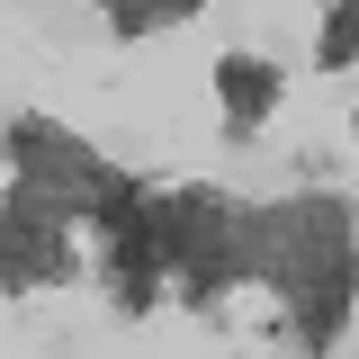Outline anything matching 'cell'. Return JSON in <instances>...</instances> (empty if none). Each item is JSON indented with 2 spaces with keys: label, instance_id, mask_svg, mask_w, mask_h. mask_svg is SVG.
I'll return each mask as SVG.
<instances>
[{
  "label": "cell",
  "instance_id": "obj_4",
  "mask_svg": "<svg viewBox=\"0 0 359 359\" xmlns=\"http://www.w3.org/2000/svg\"><path fill=\"white\" fill-rule=\"evenodd\" d=\"M216 90H224V126H233V135L269 126V108H278V72H269L261 54H224V63H216Z\"/></svg>",
  "mask_w": 359,
  "mask_h": 359
},
{
  "label": "cell",
  "instance_id": "obj_6",
  "mask_svg": "<svg viewBox=\"0 0 359 359\" xmlns=\"http://www.w3.org/2000/svg\"><path fill=\"white\" fill-rule=\"evenodd\" d=\"M351 36H359V18H351V9H332V18H323V63H332V72L351 63Z\"/></svg>",
  "mask_w": 359,
  "mask_h": 359
},
{
  "label": "cell",
  "instance_id": "obj_5",
  "mask_svg": "<svg viewBox=\"0 0 359 359\" xmlns=\"http://www.w3.org/2000/svg\"><path fill=\"white\" fill-rule=\"evenodd\" d=\"M180 18H189V0H117V9H108V27H117V36H144V27H180Z\"/></svg>",
  "mask_w": 359,
  "mask_h": 359
},
{
  "label": "cell",
  "instance_id": "obj_3",
  "mask_svg": "<svg viewBox=\"0 0 359 359\" xmlns=\"http://www.w3.org/2000/svg\"><path fill=\"white\" fill-rule=\"evenodd\" d=\"M54 278H72V216L18 180L0 198V287L27 297V287H54Z\"/></svg>",
  "mask_w": 359,
  "mask_h": 359
},
{
  "label": "cell",
  "instance_id": "obj_2",
  "mask_svg": "<svg viewBox=\"0 0 359 359\" xmlns=\"http://www.w3.org/2000/svg\"><path fill=\"white\" fill-rule=\"evenodd\" d=\"M144 216H153V243H162V278L180 287V306H216L233 278H252V252H243V207L216 198V189H180V198H153L144 189Z\"/></svg>",
  "mask_w": 359,
  "mask_h": 359
},
{
  "label": "cell",
  "instance_id": "obj_1",
  "mask_svg": "<svg viewBox=\"0 0 359 359\" xmlns=\"http://www.w3.org/2000/svg\"><path fill=\"white\" fill-rule=\"evenodd\" d=\"M243 252L269 287L287 297V323L306 351L341 341V314H351V207L341 198H287L261 207L243 224Z\"/></svg>",
  "mask_w": 359,
  "mask_h": 359
}]
</instances>
